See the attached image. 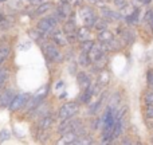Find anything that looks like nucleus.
<instances>
[{
	"label": "nucleus",
	"instance_id": "1",
	"mask_svg": "<svg viewBox=\"0 0 153 145\" xmlns=\"http://www.w3.org/2000/svg\"><path fill=\"white\" fill-rule=\"evenodd\" d=\"M42 50L45 57L48 59V61H54V62H58L61 61L62 55H61V51L58 48V45L54 42H45L42 45Z\"/></svg>",
	"mask_w": 153,
	"mask_h": 145
},
{
	"label": "nucleus",
	"instance_id": "2",
	"mask_svg": "<svg viewBox=\"0 0 153 145\" xmlns=\"http://www.w3.org/2000/svg\"><path fill=\"white\" fill-rule=\"evenodd\" d=\"M56 23H58V19L55 16H47V18H43L38 22V30L45 35L53 34L54 28L56 27Z\"/></svg>",
	"mask_w": 153,
	"mask_h": 145
},
{
	"label": "nucleus",
	"instance_id": "3",
	"mask_svg": "<svg viewBox=\"0 0 153 145\" xmlns=\"http://www.w3.org/2000/svg\"><path fill=\"white\" fill-rule=\"evenodd\" d=\"M79 16H81V20L83 22V24L87 27L95 26V23L98 22L97 13L90 7H82L81 10H79Z\"/></svg>",
	"mask_w": 153,
	"mask_h": 145
},
{
	"label": "nucleus",
	"instance_id": "4",
	"mask_svg": "<svg viewBox=\"0 0 153 145\" xmlns=\"http://www.w3.org/2000/svg\"><path fill=\"white\" fill-rule=\"evenodd\" d=\"M78 110H79V106H78V103H75V102H67V103H65L63 106H62L61 109H59V112H58V117H59V120H67V118H71V117H74L76 113H78Z\"/></svg>",
	"mask_w": 153,
	"mask_h": 145
},
{
	"label": "nucleus",
	"instance_id": "5",
	"mask_svg": "<svg viewBox=\"0 0 153 145\" xmlns=\"http://www.w3.org/2000/svg\"><path fill=\"white\" fill-rule=\"evenodd\" d=\"M28 100H30V94H27V93H20V94L15 95V98H13L12 102L10 103L8 109H10L11 112L19 110V109H22L24 105H27Z\"/></svg>",
	"mask_w": 153,
	"mask_h": 145
},
{
	"label": "nucleus",
	"instance_id": "6",
	"mask_svg": "<svg viewBox=\"0 0 153 145\" xmlns=\"http://www.w3.org/2000/svg\"><path fill=\"white\" fill-rule=\"evenodd\" d=\"M71 15H73V5H70L67 1L62 0V1L58 4V8H56L55 18L67 19V18H71Z\"/></svg>",
	"mask_w": 153,
	"mask_h": 145
},
{
	"label": "nucleus",
	"instance_id": "7",
	"mask_svg": "<svg viewBox=\"0 0 153 145\" xmlns=\"http://www.w3.org/2000/svg\"><path fill=\"white\" fill-rule=\"evenodd\" d=\"M81 126V121L79 120H75L74 117L71 118H67V120H63L61 124V126L58 128V132L59 133H66V132H70V130H75L76 128Z\"/></svg>",
	"mask_w": 153,
	"mask_h": 145
},
{
	"label": "nucleus",
	"instance_id": "8",
	"mask_svg": "<svg viewBox=\"0 0 153 145\" xmlns=\"http://www.w3.org/2000/svg\"><path fill=\"white\" fill-rule=\"evenodd\" d=\"M46 93H47V87L45 86L42 91L36 93V94H35L31 100H28V102H27V109L31 112V110H34L38 105H40V103H42V100L46 97Z\"/></svg>",
	"mask_w": 153,
	"mask_h": 145
},
{
	"label": "nucleus",
	"instance_id": "9",
	"mask_svg": "<svg viewBox=\"0 0 153 145\" xmlns=\"http://www.w3.org/2000/svg\"><path fill=\"white\" fill-rule=\"evenodd\" d=\"M79 137V133L76 130H70V132L63 133L61 138L58 140V144H63V145H70V144H75V141L78 140Z\"/></svg>",
	"mask_w": 153,
	"mask_h": 145
},
{
	"label": "nucleus",
	"instance_id": "10",
	"mask_svg": "<svg viewBox=\"0 0 153 145\" xmlns=\"http://www.w3.org/2000/svg\"><path fill=\"white\" fill-rule=\"evenodd\" d=\"M15 98V93L13 90L7 89L0 94V108H5V106H10V103L12 102V100Z\"/></svg>",
	"mask_w": 153,
	"mask_h": 145
},
{
	"label": "nucleus",
	"instance_id": "11",
	"mask_svg": "<svg viewBox=\"0 0 153 145\" xmlns=\"http://www.w3.org/2000/svg\"><path fill=\"white\" fill-rule=\"evenodd\" d=\"M53 124H54V117H53V114H45V116L40 118V121H39V124H38V128H39L40 130H47V129H50L51 126H53Z\"/></svg>",
	"mask_w": 153,
	"mask_h": 145
},
{
	"label": "nucleus",
	"instance_id": "12",
	"mask_svg": "<svg viewBox=\"0 0 153 145\" xmlns=\"http://www.w3.org/2000/svg\"><path fill=\"white\" fill-rule=\"evenodd\" d=\"M98 40H100L101 43H105V45H110V43L114 42V35L111 31H109V30H102V31H100V34H98Z\"/></svg>",
	"mask_w": 153,
	"mask_h": 145
},
{
	"label": "nucleus",
	"instance_id": "13",
	"mask_svg": "<svg viewBox=\"0 0 153 145\" xmlns=\"http://www.w3.org/2000/svg\"><path fill=\"white\" fill-rule=\"evenodd\" d=\"M67 35L65 31H54L53 32V42L58 46H65L67 43Z\"/></svg>",
	"mask_w": 153,
	"mask_h": 145
},
{
	"label": "nucleus",
	"instance_id": "14",
	"mask_svg": "<svg viewBox=\"0 0 153 145\" xmlns=\"http://www.w3.org/2000/svg\"><path fill=\"white\" fill-rule=\"evenodd\" d=\"M76 34V40H79V42H86V40L90 39V36H91V31L89 30V27H82V28L76 30L75 31Z\"/></svg>",
	"mask_w": 153,
	"mask_h": 145
},
{
	"label": "nucleus",
	"instance_id": "15",
	"mask_svg": "<svg viewBox=\"0 0 153 145\" xmlns=\"http://www.w3.org/2000/svg\"><path fill=\"white\" fill-rule=\"evenodd\" d=\"M101 12H102L103 18L109 19V20H120V19H121V15H120L118 12L111 11V10H109V8H106V7L101 8Z\"/></svg>",
	"mask_w": 153,
	"mask_h": 145
},
{
	"label": "nucleus",
	"instance_id": "16",
	"mask_svg": "<svg viewBox=\"0 0 153 145\" xmlns=\"http://www.w3.org/2000/svg\"><path fill=\"white\" fill-rule=\"evenodd\" d=\"M94 93H95V85L94 83H90L89 86L85 89L83 95L81 97V101H82V102H89L90 98L94 95Z\"/></svg>",
	"mask_w": 153,
	"mask_h": 145
},
{
	"label": "nucleus",
	"instance_id": "17",
	"mask_svg": "<svg viewBox=\"0 0 153 145\" xmlns=\"http://www.w3.org/2000/svg\"><path fill=\"white\" fill-rule=\"evenodd\" d=\"M76 81H78V83H79V86L81 87H83V90L86 89L87 86H89L91 82H90V78H89V75H87L85 71H81V73H78V75H76Z\"/></svg>",
	"mask_w": 153,
	"mask_h": 145
},
{
	"label": "nucleus",
	"instance_id": "18",
	"mask_svg": "<svg viewBox=\"0 0 153 145\" xmlns=\"http://www.w3.org/2000/svg\"><path fill=\"white\" fill-rule=\"evenodd\" d=\"M10 54H11V47H10V46L5 45V43L0 45V66H1L3 62L8 58V55H10Z\"/></svg>",
	"mask_w": 153,
	"mask_h": 145
},
{
	"label": "nucleus",
	"instance_id": "19",
	"mask_svg": "<svg viewBox=\"0 0 153 145\" xmlns=\"http://www.w3.org/2000/svg\"><path fill=\"white\" fill-rule=\"evenodd\" d=\"M122 130H124V122H122V120H117V121H116V125H114L111 138H117V137H118V136L122 133Z\"/></svg>",
	"mask_w": 153,
	"mask_h": 145
},
{
	"label": "nucleus",
	"instance_id": "20",
	"mask_svg": "<svg viewBox=\"0 0 153 145\" xmlns=\"http://www.w3.org/2000/svg\"><path fill=\"white\" fill-rule=\"evenodd\" d=\"M51 10V3H42V4L38 5V8L35 10V13L36 15H43V13L48 12Z\"/></svg>",
	"mask_w": 153,
	"mask_h": 145
},
{
	"label": "nucleus",
	"instance_id": "21",
	"mask_svg": "<svg viewBox=\"0 0 153 145\" xmlns=\"http://www.w3.org/2000/svg\"><path fill=\"white\" fill-rule=\"evenodd\" d=\"M78 63L81 65V66H89L90 65V58H89V54L86 53V51H82L81 54H79V58H78Z\"/></svg>",
	"mask_w": 153,
	"mask_h": 145
},
{
	"label": "nucleus",
	"instance_id": "22",
	"mask_svg": "<svg viewBox=\"0 0 153 145\" xmlns=\"http://www.w3.org/2000/svg\"><path fill=\"white\" fill-rule=\"evenodd\" d=\"M138 13H140V11L137 10V8H136L134 11H133L132 13H130V15H128L126 16V22L129 24H134V23H137L138 22Z\"/></svg>",
	"mask_w": 153,
	"mask_h": 145
},
{
	"label": "nucleus",
	"instance_id": "23",
	"mask_svg": "<svg viewBox=\"0 0 153 145\" xmlns=\"http://www.w3.org/2000/svg\"><path fill=\"white\" fill-rule=\"evenodd\" d=\"M75 144H81V145H89V144H93V138L87 135H82L78 137V140L75 141Z\"/></svg>",
	"mask_w": 153,
	"mask_h": 145
},
{
	"label": "nucleus",
	"instance_id": "24",
	"mask_svg": "<svg viewBox=\"0 0 153 145\" xmlns=\"http://www.w3.org/2000/svg\"><path fill=\"white\" fill-rule=\"evenodd\" d=\"M102 101H103V95H101V97L98 98L97 102L93 103V105L89 108V113L90 114H95V113H97V110L101 108V103H102Z\"/></svg>",
	"mask_w": 153,
	"mask_h": 145
},
{
	"label": "nucleus",
	"instance_id": "25",
	"mask_svg": "<svg viewBox=\"0 0 153 145\" xmlns=\"http://www.w3.org/2000/svg\"><path fill=\"white\" fill-rule=\"evenodd\" d=\"M7 78H8V70L4 69V67H0V90L3 89Z\"/></svg>",
	"mask_w": 153,
	"mask_h": 145
},
{
	"label": "nucleus",
	"instance_id": "26",
	"mask_svg": "<svg viewBox=\"0 0 153 145\" xmlns=\"http://www.w3.org/2000/svg\"><path fill=\"white\" fill-rule=\"evenodd\" d=\"M109 79H110V77H109V74L103 70V71L100 73V78H98V85H101V86H103V85H106L109 82Z\"/></svg>",
	"mask_w": 153,
	"mask_h": 145
},
{
	"label": "nucleus",
	"instance_id": "27",
	"mask_svg": "<svg viewBox=\"0 0 153 145\" xmlns=\"http://www.w3.org/2000/svg\"><path fill=\"white\" fill-rule=\"evenodd\" d=\"M11 137V132L8 129H1L0 130V143H4V141L10 140Z\"/></svg>",
	"mask_w": 153,
	"mask_h": 145
},
{
	"label": "nucleus",
	"instance_id": "28",
	"mask_svg": "<svg viewBox=\"0 0 153 145\" xmlns=\"http://www.w3.org/2000/svg\"><path fill=\"white\" fill-rule=\"evenodd\" d=\"M145 103L146 106H153V91H148L145 94Z\"/></svg>",
	"mask_w": 153,
	"mask_h": 145
},
{
	"label": "nucleus",
	"instance_id": "29",
	"mask_svg": "<svg viewBox=\"0 0 153 145\" xmlns=\"http://www.w3.org/2000/svg\"><path fill=\"white\" fill-rule=\"evenodd\" d=\"M93 45L94 43L91 42V40H86V42H82V51H86V53H89V50L93 47Z\"/></svg>",
	"mask_w": 153,
	"mask_h": 145
},
{
	"label": "nucleus",
	"instance_id": "30",
	"mask_svg": "<svg viewBox=\"0 0 153 145\" xmlns=\"http://www.w3.org/2000/svg\"><path fill=\"white\" fill-rule=\"evenodd\" d=\"M95 28H98L100 31H102V30H105L106 28V22H105V19H98V22L95 23Z\"/></svg>",
	"mask_w": 153,
	"mask_h": 145
},
{
	"label": "nucleus",
	"instance_id": "31",
	"mask_svg": "<svg viewBox=\"0 0 153 145\" xmlns=\"http://www.w3.org/2000/svg\"><path fill=\"white\" fill-rule=\"evenodd\" d=\"M145 114L148 118H153V106H148V108H146Z\"/></svg>",
	"mask_w": 153,
	"mask_h": 145
},
{
	"label": "nucleus",
	"instance_id": "32",
	"mask_svg": "<svg viewBox=\"0 0 153 145\" xmlns=\"http://www.w3.org/2000/svg\"><path fill=\"white\" fill-rule=\"evenodd\" d=\"M65 1H67L70 5H73V7H75V5H78L79 3H81V0H65Z\"/></svg>",
	"mask_w": 153,
	"mask_h": 145
},
{
	"label": "nucleus",
	"instance_id": "33",
	"mask_svg": "<svg viewBox=\"0 0 153 145\" xmlns=\"http://www.w3.org/2000/svg\"><path fill=\"white\" fill-rule=\"evenodd\" d=\"M148 82H149L151 86H153V71H151L148 74Z\"/></svg>",
	"mask_w": 153,
	"mask_h": 145
},
{
	"label": "nucleus",
	"instance_id": "34",
	"mask_svg": "<svg viewBox=\"0 0 153 145\" xmlns=\"http://www.w3.org/2000/svg\"><path fill=\"white\" fill-rule=\"evenodd\" d=\"M98 124H100V120H95V121H93L91 122V128H93V129H98Z\"/></svg>",
	"mask_w": 153,
	"mask_h": 145
},
{
	"label": "nucleus",
	"instance_id": "35",
	"mask_svg": "<svg viewBox=\"0 0 153 145\" xmlns=\"http://www.w3.org/2000/svg\"><path fill=\"white\" fill-rule=\"evenodd\" d=\"M125 3H126V0H114V4L120 5V7H121V5H124Z\"/></svg>",
	"mask_w": 153,
	"mask_h": 145
},
{
	"label": "nucleus",
	"instance_id": "36",
	"mask_svg": "<svg viewBox=\"0 0 153 145\" xmlns=\"http://www.w3.org/2000/svg\"><path fill=\"white\" fill-rule=\"evenodd\" d=\"M30 3H31V4L39 5V4H42V3H43V0H30Z\"/></svg>",
	"mask_w": 153,
	"mask_h": 145
},
{
	"label": "nucleus",
	"instance_id": "37",
	"mask_svg": "<svg viewBox=\"0 0 153 145\" xmlns=\"http://www.w3.org/2000/svg\"><path fill=\"white\" fill-rule=\"evenodd\" d=\"M143 4H148V3H151V0H140Z\"/></svg>",
	"mask_w": 153,
	"mask_h": 145
},
{
	"label": "nucleus",
	"instance_id": "38",
	"mask_svg": "<svg viewBox=\"0 0 153 145\" xmlns=\"http://www.w3.org/2000/svg\"><path fill=\"white\" fill-rule=\"evenodd\" d=\"M3 20H4V16H3V13L1 12H0V23H1V22Z\"/></svg>",
	"mask_w": 153,
	"mask_h": 145
},
{
	"label": "nucleus",
	"instance_id": "39",
	"mask_svg": "<svg viewBox=\"0 0 153 145\" xmlns=\"http://www.w3.org/2000/svg\"><path fill=\"white\" fill-rule=\"evenodd\" d=\"M87 1H89V3H97L98 0H87Z\"/></svg>",
	"mask_w": 153,
	"mask_h": 145
},
{
	"label": "nucleus",
	"instance_id": "40",
	"mask_svg": "<svg viewBox=\"0 0 153 145\" xmlns=\"http://www.w3.org/2000/svg\"><path fill=\"white\" fill-rule=\"evenodd\" d=\"M4 1H7V0H0V3H4Z\"/></svg>",
	"mask_w": 153,
	"mask_h": 145
},
{
	"label": "nucleus",
	"instance_id": "41",
	"mask_svg": "<svg viewBox=\"0 0 153 145\" xmlns=\"http://www.w3.org/2000/svg\"><path fill=\"white\" fill-rule=\"evenodd\" d=\"M103 1H106V0H103Z\"/></svg>",
	"mask_w": 153,
	"mask_h": 145
}]
</instances>
